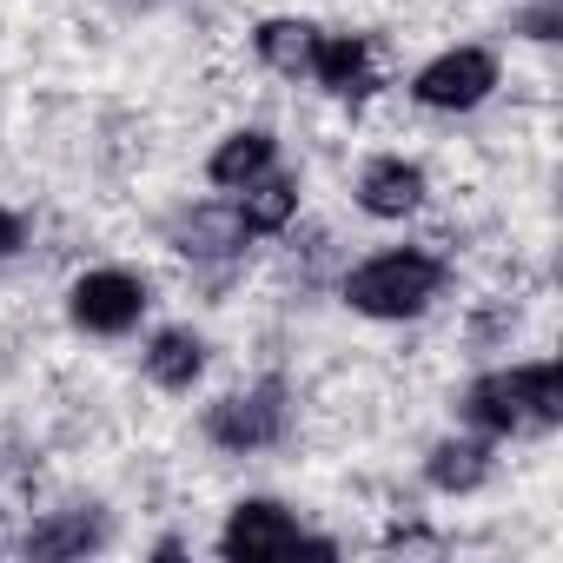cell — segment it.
<instances>
[{
  "instance_id": "6da1fadb",
  "label": "cell",
  "mask_w": 563,
  "mask_h": 563,
  "mask_svg": "<svg viewBox=\"0 0 563 563\" xmlns=\"http://www.w3.org/2000/svg\"><path fill=\"white\" fill-rule=\"evenodd\" d=\"M464 418L490 438H530V431H556L563 424V378L550 358L510 365V372H484L464 391Z\"/></svg>"
},
{
  "instance_id": "7a4b0ae2",
  "label": "cell",
  "mask_w": 563,
  "mask_h": 563,
  "mask_svg": "<svg viewBox=\"0 0 563 563\" xmlns=\"http://www.w3.org/2000/svg\"><path fill=\"white\" fill-rule=\"evenodd\" d=\"M438 292H444V258L424 252V245H391V252L345 272V306L358 319H385V325H405V319L431 312Z\"/></svg>"
},
{
  "instance_id": "3957f363",
  "label": "cell",
  "mask_w": 563,
  "mask_h": 563,
  "mask_svg": "<svg viewBox=\"0 0 563 563\" xmlns=\"http://www.w3.org/2000/svg\"><path fill=\"white\" fill-rule=\"evenodd\" d=\"M146 278L120 272V265H100V272H80L74 292H67V319L93 339H126L140 319H146Z\"/></svg>"
},
{
  "instance_id": "277c9868",
  "label": "cell",
  "mask_w": 563,
  "mask_h": 563,
  "mask_svg": "<svg viewBox=\"0 0 563 563\" xmlns=\"http://www.w3.org/2000/svg\"><path fill=\"white\" fill-rule=\"evenodd\" d=\"M299 550L332 556L325 537H306V523H299L286 504H272V497L232 504V517H225V530H219V556H299Z\"/></svg>"
},
{
  "instance_id": "5b68a950",
  "label": "cell",
  "mask_w": 563,
  "mask_h": 563,
  "mask_svg": "<svg viewBox=\"0 0 563 563\" xmlns=\"http://www.w3.org/2000/svg\"><path fill=\"white\" fill-rule=\"evenodd\" d=\"M490 93H497V54L490 47H444L411 80V100L431 107V113H471Z\"/></svg>"
},
{
  "instance_id": "8992f818",
  "label": "cell",
  "mask_w": 563,
  "mask_h": 563,
  "mask_svg": "<svg viewBox=\"0 0 563 563\" xmlns=\"http://www.w3.org/2000/svg\"><path fill=\"white\" fill-rule=\"evenodd\" d=\"M286 418H292L286 385H252V391H232V398H219L206 411V438L219 451H239L245 457V451H265V444L286 438Z\"/></svg>"
},
{
  "instance_id": "52a82bcc",
  "label": "cell",
  "mask_w": 563,
  "mask_h": 563,
  "mask_svg": "<svg viewBox=\"0 0 563 563\" xmlns=\"http://www.w3.org/2000/svg\"><path fill=\"white\" fill-rule=\"evenodd\" d=\"M306 74H312L332 100H365V93L378 87V60H372V41H365V34H319Z\"/></svg>"
},
{
  "instance_id": "ba28073f",
  "label": "cell",
  "mask_w": 563,
  "mask_h": 563,
  "mask_svg": "<svg viewBox=\"0 0 563 563\" xmlns=\"http://www.w3.org/2000/svg\"><path fill=\"white\" fill-rule=\"evenodd\" d=\"M424 192H431V179H424V166L405 159V153H385V159H372V166L358 173V206H365L372 219H411V212L424 206Z\"/></svg>"
},
{
  "instance_id": "9c48e42d",
  "label": "cell",
  "mask_w": 563,
  "mask_h": 563,
  "mask_svg": "<svg viewBox=\"0 0 563 563\" xmlns=\"http://www.w3.org/2000/svg\"><path fill=\"white\" fill-rule=\"evenodd\" d=\"M272 166H278V140H272L265 126H239V133H225V140L212 146L206 179L225 186V192H239V186H252V179L272 173Z\"/></svg>"
},
{
  "instance_id": "30bf717a",
  "label": "cell",
  "mask_w": 563,
  "mask_h": 563,
  "mask_svg": "<svg viewBox=\"0 0 563 563\" xmlns=\"http://www.w3.org/2000/svg\"><path fill=\"white\" fill-rule=\"evenodd\" d=\"M232 212H239L245 239H252V232H286V225L299 219V179L272 166V173H258L252 186H239V206H232Z\"/></svg>"
},
{
  "instance_id": "8fae6325",
  "label": "cell",
  "mask_w": 563,
  "mask_h": 563,
  "mask_svg": "<svg viewBox=\"0 0 563 563\" xmlns=\"http://www.w3.org/2000/svg\"><path fill=\"white\" fill-rule=\"evenodd\" d=\"M424 477H431V490H444V497H471V490L490 477V444H484V438H438L431 457H424Z\"/></svg>"
},
{
  "instance_id": "7c38bea8",
  "label": "cell",
  "mask_w": 563,
  "mask_h": 563,
  "mask_svg": "<svg viewBox=\"0 0 563 563\" xmlns=\"http://www.w3.org/2000/svg\"><path fill=\"white\" fill-rule=\"evenodd\" d=\"M140 365H146V378H153L159 391H192L199 372H206V339L186 332V325H173V332H159V339L146 345Z\"/></svg>"
},
{
  "instance_id": "4fadbf2b",
  "label": "cell",
  "mask_w": 563,
  "mask_h": 563,
  "mask_svg": "<svg viewBox=\"0 0 563 563\" xmlns=\"http://www.w3.org/2000/svg\"><path fill=\"white\" fill-rule=\"evenodd\" d=\"M252 47H258V60H265L272 74H286V80H299V74L312 67L319 27H312V21H258Z\"/></svg>"
},
{
  "instance_id": "5bb4252c",
  "label": "cell",
  "mask_w": 563,
  "mask_h": 563,
  "mask_svg": "<svg viewBox=\"0 0 563 563\" xmlns=\"http://www.w3.org/2000/svg\"><path fill=\"white\" fill-rule=\"evenodd\" d=\"M100 543H107V523L93 510H60V517L27 530V556H87Z\"/></svg>"
},
{
  "instance_id": "9a60e30c",
  "label": "cell",
  "mask_w": 563,
  "mask_h": 563,
  "mask_svg": "<svg viewBox=\"0 0 563 563\" xmlns=\"http://www.w3.org/2000/svg\"><path fill=\"white\" fill-rule=\"evenodd\" d=\"M523 34L530 41H556V0H537V8L523 14Z\"/></svg>"
},
{
  "instance_id": "2e32d148",
  "label": "cell",
  "mask_w": 563,
  "mask_h": 563,
  "mask_svg": "<svg viewBox=\"0 0 563 563\" xmlns=\"http://www.w3.org/2000/svg\"><path fill=\"white\" fill-rule=\"evenodd\" d=\"M27 245V225H21V212H8V206H0V258H14Z\"/></svg>"
}]
</instances>
